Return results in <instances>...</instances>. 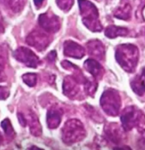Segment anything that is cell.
Segmentation results:
<instances>
[{"instance_id": "cell-1", "label": "cell", "mask_w": 145, "mask_h": 150, "mask_svg": "<svg viewBox=\"0 0 145 150\" xmlns=\"http://www.w3.org/2000/svg\"><path fill=\"white\" fill-rule=\"evenodd\" d=\"M115 57L119 65L127 72L135 71L139 60V50L135 45L122 44L118 46Z\"/></svg>"}, {"instance_id": "cell-2", "label": "cell", "mask_w": 145, "mask_h": 150, "mask_svg": "<svg viewBox=\"0 0 145 150\" xmlns=\"http://www.w3.org/2000/svg\"><path fill=\"white\" fill-rule=\"evenodd\" d=\"M82 21L85 26L93 32H100L103 26L99 20L98 9L87 0H78Z\"/></svg>"}, {"instance_id": "cell-3", "label": "cell", "mask_w": 145, "mask_h": 150, "mask_svg": "<svg viewBox=\"0 0 145 150\" xmlns=\"http://www.w3.org/2000/svg\"><path fill=\"white\" fill-rule=\"evenodd\" d=\"M122 126L125 131L137 127L139 131L145 130V115L137 108L127 106L122 111L121 115Z\"/></svg>"}, {"instance_id": "cell-4", "label": "cell", "mask_w": 145, "mask_h": 150, "mask_svg": "<svg viewBox=\"0 0 145 150\" xmlns=\"http://www.w3.org/2000/svg\"><path fill=\"white\" fill-rule=\"evenodd\" d=\"M61 134L63 142L69 145L82 141L86 135L83 123L75 119L68 120L65 123Z\"/></svg>"}, {"instance_id": "cell-5", "label": "cell", "mask_w": 145, "mask_h": 150, "mask_svg": "<svg viewBox=\"0 0 145 150\" xmlns=\"http://www.w3.org/2000/svg\"><path fill=\"white\" fill-rule=\"evenodd\" d=\"M100 105L104 112L109 116L118 115L121 106L120 94L113 89H107L101 95Z\"/></svg>"}, {"instance_id": "cell-6", "label": "cell", "mask_w": 145, "mask_h": 150, "mask_svg": "<svg viewBox=\"0 0 145 150\" xmlns=\"http://www.w3.org/2000/svg\"><path fill=\"white\" fill-rule=\"evenodd\" d=\"M26 41L29 46L35 48L39 51H43L50 45L51 39L44 32L35 30L28 35Z\"/></svg>"}, {"instance_id": "cell-7", "label": "cell", "mask_w": 145, "mask_h": 150, "mask_svg": "<svg viewBox=\"0 0 145 150\" xmlns=\"http://www.w3.org/2000/svg\"><path fill=\"white\" fill-rule=\"evenodd\" d=\"M13 56L17 61L28 67L36 68L40 64L39 57L27 47H19L14 52Z\"/></svg>"}, {"instance_id": "cell-8", "label": "cell", "mask_w": 145, "mask_h": 150, "mask_svg": "<svg viewBox=\"0 0 145 150\" xmlns=\"http://www.w3.org/2000/svg\"><path fill=\"white\" fill-rule=\"evenodd\" d=\"M38 21L40 27L48 33H56L61 27L59 17L50 11L40 14Z\"/></svg>"}, {"instance_id": "cell-9", "label": "cell", "mask_w": 145, "mask_h": 150, "mask_svg": "<svg viewBox=\"0 0 145 150\" xmlns=\"http://www.w3.org/2000/svg\"><path fill=\"white\" fill-rule=\"evenodd\" d=\"M104 133L111 142L114 144H119L126 139L125 130L116 123H108L104 128Z\"/></svg>"}, {"instance_id": "cell-10", "label": "cell", "mask_w": 145, "mask_h": 150, "mask_svg": "<svg viewBox=\"0 0 145 150\" xmlns=\"http://www.w3.org/2000/svg\"><path fill=\"white\" fill-rule=\"evenodd\" d=\"M80 81L72 76H68L63 80V93L71 99L77 98L81 92Z\"/></svg>"}, {"instance_id": "cell-11", "label": "cell", "mask_w": 145, "mask_h": 150, "mask_svg": "<svg viewBox=\"0 0 145 150\" xmlns=\"http://www.w3.org/2000/svg\"><path fill=\"white\" fill-rule=\"evenodd\" d=\"M65 56L75 59H81L85 55L84 48L72 40H66L63 43Z\"/></svg>"}, {"instance_id": "cell-12", "label": "cell", "mask_w": 145, "mask_h": 150, "mask_svg": "<svg viewBox=\"0 0 145 150\" xmlns=\"http://www.w3.org/2000/svg\"><path fill=\"white\" fill-rule=\"evenodd\" d=\"M63 111L57 106L51 108L46 114V123L48 127L51 129L57 128L61 122Z\"/></svg>"}, {"instance_id": "cell-13", "label": "cell", "mask_w": 145, "mask_h": 150, "mask_svg": "<svg viewBox=\"0 0 145 150\" xmlns=\"http://www.w3.org/2000/svg\"><path fill=\"white\" fill-rule=\"evenodd\" d=\"M86 47L90 56L99 60H103L105 57V47L99 40H91L86 44Z\"/></svg>"}, {"instance_id": "cell-14", "label": "cell", "mask_w": 145, "mask_h": 150, "mask_svg": "<svg viewBox=\"0 0 145 150\" xmlns=\"http://www.w3.org/2000/svg\"><path fill=\"white\" fill-rule=\"evenodd\" d=\"M84 67L96 80L101 79L104 75V69L103 67L94 59H89L86 60L84 63Z\"/></svg>"}, {"instance_id": "cell-15", "label": "cell", "mask_w": 145, "mask_h": 150, "mask_svg": "<svg viewBox=\"0 0 145 150\" xmlns=\"http://www.w3.org/2000/svg\"><path fill=\"white\" fill-rule=\"evenodd\" d=\"M131 87L137 94L142 96L145 93V67L131 82Z\"/></svg>"}, {"instance_id": "cell-16", "label": "cell", "mask_w": 145, "mask_h": 150, "mask_svg": "<svg viewBox=\"0 0 145 150\" xmlns=\"http://www.w3.org/2000/svg\"><path fill=\"white\" fill-rule=\"evenodd\" d=\"M28 122L31 134L35 137L40 136L42 133V126L35 113L30 112L29 114V121H27V123Z\"/></svg>"}, {"instance_id": "cell-17", "label": "cell", "mask_w": 145, "mask_h": 150, "mask_svg": "<svg viewBox=\"0 0 145 150\" xmlns=\"http://www.w3.org/2000/svg\"><path fill=\"white\" fill-rule=\"evenodd\" d=\"M128 34L129 30L127 28L115 25L109 26L105 30V35L110 39L127 36Z\"/></svg>"}, {"instance_id": "cell-18", "label": "cell", "mask_w": 145, "mask_h": 150, "mask_svg": "<svg viewBox=\"0 0 145 150\" xmlns=\"http://www.w3.org/2000/svg\"><path fill=\"white\" fill-rule=\"evenodd\" d=\"M132 7L130 4H125L119 6L113 13L114 17L120 19L128 21L132 17Z\"/></svg>"}, {"instance_id": "cell-19", "label": "cell", "mask_w": 145, "mask_h": 150, "mask_svg": "<svg viewBox=\"0 0 145 150\" xmlns=\"http://www.w3.org/2000/svg\"><path fill=\"white\" fill-rule=\"evenodd\" d=\"M1 125L6 137H8L10 139H12L15 136L14 130L9 119L6 118L4 120H3L1 123Z\"/></svg>"}, {"instance_id": "cell-20", "label": "cell", "mask_w": 145, "mask_h": 150, "mask_svg": "<svg viewBox=\"0 0 145 150\" xmlns=\"http://www.w3.org/2000/svg\"><path fill=\"white\" fill-rule=\"evenodd\" d=\"M98 84L95 81V80H89L87 79L86 83L84 84V89L86 93L88 95L92 96L94 94Z\"/></svg>"}, {"instance_id": "cell-21", "label": "cell", "mask_w": 145, "mask_h": 150, "mask_svg": "<svg viewBox=\"0 0 145 150\" xmlns=\"http://www.w3.org/2000/svg\"><path fill=\"white\" fill-rule=\"evenodd\" d=\"M23 82L30 87H34L37 84V75L34 73H27L22 76Z\"/></svg>"}, {"instance_id": "cell-22", "label": "cell", "mask_w": 145, "mask_h": 150, "mask_svg": "<svg viewBox=\"0 0 145 150\" xmlns=\"http://www.w3.org/2000/svg\"><path fill=\"white\" fill-rule=\"evenodd\" d=\"M9 6L10 9L15 13H18L23 8L24 2L23 0H9Z\"/></svg>"}, {"instance_id": "cell-23", "label": "cell", "mask_w": 145, "mask_h": 150, "mask_svg": "<svg viewBox=\"0 0 145 150\" xmlns=\"http://www.w3.org/2000/svg\"><path fill=\"white\" fill-rule=\"evenodd\" d=\"M57 6L64 11H68L72 8L74 0H56Z\"/></svg>"}, {"instance_id": "cell-24", "label": "cell", "mask_w": 145, "mask_h": 150, "mask_svg": "<svg viewBox=\"0 0 145 150\" xmlns=\"http://www.w3.org/2000/svg\"><path fill=\"white\" fill-rule=\"evenodd\" d=\"M10 91L6 86H0V100H5L9 97Z\"/></svg>"}, {"instance_id": "cell-25", "label": "cell", "mask_w": 145, "mask_h": 150, "mask_svg": "<svg viewBox=\"0 0 145 150\" xmlns=\"http://www.w3.org/2000/svg\"><path fill=\"white\" fill-rule=\"evenodd\" d=\"M17 117L20 125L23 127H26L27 125V121L24 115L21 112H18L17 114Z\"/></svg>"}, {"instance_id": "cell-26", "label": "cell", "mask_w": 145, "mask_h": 150, "mask_svg": "<svg viewBox=\"0 0 145 150\" xmlns=\"http://www.w3.org/2000/svg\"><path fill=\"white\" fill-rule=\"evenodd\" d=\"M6 80V75L5 72V67L0 63V83L4 82Z\"/></svg>"}, {"instance_id": "cell-27", "label": "cell", "mask_w": 145, "mask_h": 150, "mask_svg": "<svg viewBox=\"0 0 145 150\" xmlns=\"http://www.w3.org/2000/svg\"><path fill=\"white\" fill-rule=\"evenodd\" d=\"M56 56H57V54L56 51H52L48 54L47 59L49 62L52 63L55 61Z\"/></svg>"}, {"instance_id": "cell-28", "label": "cell", "mask_w": 145, "mask_h": 150, "mask_svg": "<svg viewBox=\"0 0 145 150\" xmlns=\"http://www.w3.org/2000/svg\"><path fill=\"white\" fill-rule=\"evenodd\" d=\"M44 1L45 0H34V2L36 8H37V9L40 8L42 6Z\"/></svg>"}, {"instance_id": "cell-29", "label": "cell", "mask_w": 145, "mask_h": 150, "mask_svg": "<svg viewBox=\"0 0 145 150\" xmlns=\"http://www.w3.org/2000/svg\"><path fill=\"white\" fill-rule=\"evenodd\" d=\"M5 32V28L3 23L0 21V34L4 33Z\"/></svg>"}, {"instance_id": "cell-30", "label": "cell", "mask_w": 145, "mask_h": 150, "mask_svg": "<svg viewBox=\"0 0 145 150\" xmlns=\"http://www.w3.org/2000/svg\"><path fill=\"white\" fill-rule=\"evenodd\" d=\"M2 141H3V137H2V135L1 132L0 131V146L1 145V144L2 143Z\"/></svg>"}, {"instance_id": "cell-31", "label": "cell", "mask_w": 145, "mask_h": 150, "mask_svg": "<svg viewBox=\"0 0 145 150\" xmlns=\"http://www.w3.org/2000/svg\"><path fill=\"white\" fill-rule=\"evenodd\" d=\"M122 1H124V0H122Z\"/></svg>"}]
</instances>
